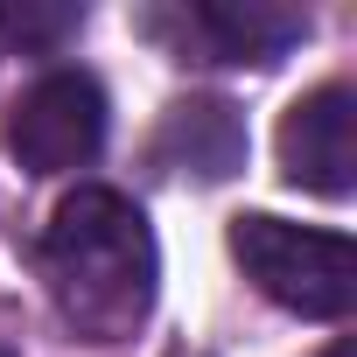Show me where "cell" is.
I'll use <instances>...</instances> for the list:
<instances>
[{
  "label": "cell",
  "instance_id": "1",
  "mask_svg": "<svg viewBox=\"0 0 357 357\" xmlns=\"http://www.w3.org/2000/svg\"><path fill=\"white\" fill-rule=\"evenodd\" d=\"M43 280L56 315L91 336V343H119L147 322L154 308V231L147 218L119 197V190H77L56 204L50 231H43Z\"/></svg>",
  "mask_w": 357,
  "mask_h": 357
},
{
  "label": "cell",
  "instance_id": "2",
  "mask_svg": "<svg viewBox=\"0 0 357 357\" xmlns=\"http://www.w3.org/2000/svg\"><path fill=\"white\" fill-rule=\"evenodd\" d=\"M231 259L245 266V280L308 315V322H336L357 308V245L343 231H315V225H287V218H238L231 225Z\"/></svg>",
  "mask_w": 357,
  "mask_h": 357
},
{
  "label": "cell",
  "instance_id": "3",
  "mask_svg": "<svg viewBox=\"0 0 357 357\" xmlns=\"http://www.w3.org/2000/svg\"><path fill=\"white\" fill-rule=\"evenodd\" d=\"M8 147L29 175H70L105 147V91L91 70H50L22 91L8 119Z\"/></svg>",
  "mask_w": 357,
  "mask_h": 357
},
{
  "label": "cell",
  "instance_id": "4",
  "mask_svg": "<svg viewBox=\"0 0 357 357\" xmlns=\"http://www.w3.org/2000/svg\"><path fill=\"white\" fill-rule=\"evenodd\" d=\"M147 36H168L175 56L197 63H280L287 43L308 36V15L266 8V0H204V8H161L147 15Z\"/></svg>",
  "mask_w": 357,
  "mask_h": 357
},
{
  "label": "cell",
  "instance_id": "5",
  "mask_svg": "<svg viewBox=\"0 0 357 357\" xmlns=\"http://www.w3.org/2000/svg\"><path fill=\"white\" fill-rule=\"evenodd\" d=\"M280 175L315 197H350L357 190V91L350 84H315L308 98L287 105L280 119Z\"/></svg>",
  "mask_w": 357,
  "mask_h": 357
},
{
  "label": "cell",
  "instance_id": "6",
  "mask_svg": "<svg viewBox=\"0 0 357 357\" xmlns=\"http://www.w3.org/2000/svg\"><path fill=\"white\" fill-rule=\"evenodd\" d=\"M154 161L197 183H225L245 168V119L225 98H175L154 133Z\"/></svg>",
  "mask_w": 357,
  "mask_h": 357
},
{
  "label": "cell",
  "instance_id": "7",
  "mask_svg": "<svg viewBox=\"0 0 357 357\" xmlns=\"http://www.w3.org/2000/svg\"><path fill=\"white\" fill-rule=\"evenodd\" d=\"M322 357H357V343H329V350H322Z\"/></svg>",
  "mask_w": 357,
  "mask_h": 357
},
{
  "label": "cell",
  "instance_id": "8",
  "mask_svg": "<svg viewBox=\"0 0 357 357\" xmlns=\"http://www.w3.org/2000/svg\"><path fill=\"white\" fill-rule=\"evenodd\" d=\"M0 357H15V350H0Z\"/></svg>",
  "mask_w": 357,
  "mask_h": 357
}]
</instances>
